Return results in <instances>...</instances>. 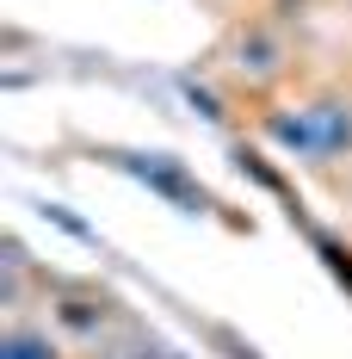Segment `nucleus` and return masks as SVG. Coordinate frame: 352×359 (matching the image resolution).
Wrapping results in <instances>:
<instances>
[{"label":"nucleus","mask_w":352,"mask_h":359,"mask_svg":"<svg viewBox=\"0 0 352 359\" xmlns=\"http://www.w3.org/2000/svg\"><path fill=\"white\" fill-rule=\"evenodd\" d=\"M130 168H136L155 192H167L174 205H185V211H204V205H211V198H204V186H192V180L179 174V161H167V155H148V161H130Z\"/></svg>","instance_id":"nucleus-2"},{"label":"nucleus","mask_w":352,"mask_h":359,"mask_svg":"<svg viewBox=\"0 0 352 359\" xmlns=\"http://www.w3.org/2000/svg\"><path fill=\"white\" fill-rule=\"evenodd\" d=\"M0 359H56V347H50L43 334H31V328H13V334L0 341Z\"/></svg>","instance_id":"nucleus-3"},{"label":"nucleus","mask_w":352,"mask_h":359,"mask_svg":"<svg viewBox=\"0 0 352 359\" xmlns=\"http://www.w3.org/2000/svg\"><path fill=\"white\" fill-rule=\"evenodd\" d=\"M321 260L334 266V279H346V285H352V254L340 248V242H328V236H321Z\"/></svg>","instance_id":"nucleus-4"},{"label":"nucleus","mask_w":352,"mask_h":359,"mask_svg":"<svg viewBox=\"0 0 352 359\" xmlns=\"http://www.w3.org/2000/svg\"><path fill=\"white\" fill-rule=\"evenodd\" d=\"M266 130L297 155H340L352 149V111L346 106H303V111H272Z\"/></svg>","instance_id":"nucleus-1"}]
</instances>
